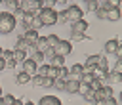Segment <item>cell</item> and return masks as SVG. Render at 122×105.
Wrapping results in <instances>:
<instances>
[{
    "label": "cell",
    "instance_id": "24",
    "mask_svg": "<svg viewBox=\"0 0 122 105\" xmlns=\"http://www.w3.org/2000/svg\"><path fill=\"white\" fill-rule=\"evenodd\" d=\"M11 52H13V59L17 63H23L27 59V52H21V50H11Z\"/></svg>",
    "mask_w": 122,
    "mask_h": 105
},
{
    "label": "cell",
    "instance_id": "4",
    "mask_svg": "<svg viewBox=\"0 0 122 105\" xmlns=\"http://www.w3.org/2000/svg\"><path fill=\"white\" fill-rule=\"evenodd\" d=\"M19 8H21L23 13H32V15H36L44 6H42V0H21V2H19Z\"/></svg>",
    "mask_w": 122,
    "mask_h": 105
},
{
    "label": "cell",
    "instance_id": "43",
    "mask_svg": "<svg viewBox=\"0 0 122 105\" xmlns=\"http://www.w3.org/2000/svg\"><path fill=\"white\" fill-rule=\"evenodd\" d=\"M2 57H4V59H11V57H13V52H11V50H2Z\"/></svg>",
    "mask_w": 122,
    "mask_h": 105
},
{
    "label": "cell",
    "instance_id": "6",
    "mask_svg": "<svg viewBox=\"0 0 122 105\" xmlns=\"http://www.w3.org/2000/svg\"><path fill=\"white\" fill-rule=\"evenodd\" d=\"M51 50H53L55 55H63V57H67V55L72 52V44H71L69 40H61V38H59V42H57Z\"/></svg>",
    "mask_w": 122,
    "mask_h": 105
},
{
    "label": "cell",
    "instance_id": "36",
    "mask_svg": "<svg viewBox=\"0 0 122 105\" xmlns=\"http://www.w3.org/2000/svg\"><path fill=\"white\" fill-rule=\"evenodd\" d=\"M42 78H44V76H40V74H32V76H30L32 86H42Z\"/></svg>",
    "mask_w": 122,
    "mask_h": 105
},
{
    "label": "cell",
    "instance_id": "2",
    "mask_svg": "<svg viewBox=\"0 0 122 105\" xmlns=\"http://www.w3.org/2000/svg\"><path fill=\"white\" fill-rule=\"evenodd\" d=\"M36 15H38V19L42 21L44 27H53L57 23V10L55 8H42Z\"/></svg>",
    "mask_w": 122,
    "mask_h": 105
},
{
    "label": "cell",
    "instance_id": "34",
    "mask_svg": "<svg viewBox=\"0 0 122 105\" xmlns=\"http://www.w3.org/2000/svg\"><path fill=\"white\" fill-rule=\"evenodd\" d=\"M13 99H15V97H13L11 94H2V103H4V105H11Z\"/></svg>",
    "mask_w": 122,
    "mask_h": 105
},
{
    "label": "cell",
    "instance_id": "8",
    "mask_svg": "<svg viewBox=\"0 0 122 105\" xmlns=\"http://www.w3.org/2000/svg\"><path fill=\"white\" fill-rule=\"evenodd\" d=\"M114 95V90H112V86L111 84H103L97 92H95V97H97V101H103V99H107V97H112Z\"/></svg>",
    "mask_w": 122,
    "mask_h": 105
},
{
    "label": "cell",
    "instance_id": "37",
    "mask_svg": "<svg viewBox=\"0 0 122 105\" xmlns=\"http://www.w3.org/2000/svg\"><path fill=\"white\" fill-rule=\"evenodd\" d=\"M109 8H122V0H105Z\"/></svg>",
    "mask_w": 122,
    "mask_h": 105
},
{
    "label": "cell",
    "instance_id": "29",
    "mask_svg": "<svg viewBox=\"0 0 122 105\" xmlns=\"http://www.w3.org/2000/svg\"><path fill=\"white\" fill-rule=\"evenodd\" d=\"M48 67H50V63H40V65L36 67V74H40V76H46V73H48Z\"/></svg>",
    "mask_w": 122,
    "mask_h": 105
},
{
    "label": "cell",
    "instance_id": "40",
    "mask_svg": "<svg viewBox=\"0 0 122 105\" xmlns=\"http://www.w3.org/2000/svg\"><path fill=\"white\" fill-rule=\"evenodd\" d=\"M4 61H6V69H15V67H17V61H15L13 57H11V59H4Z\"/></svg>",
    "mask_w": 122,
    "mask_h": 105
},
{
    "label": "cell",
    "instance_id": "28",
    "mask_svg": "<svg viewBox=\"0 0 122 105\" xmlns=\"http://www.w3.org/2000/svg\"><path fill=\"white\" fill-rule=\"evenodd\" d=\"M57 78H61V80H67L69 78V69L63 65V67H57Z\"/></svg>",
    "mask_w": 122,
    "mask_h": 105
},
{
    "label": "cell",
    "instance_id": "31",
    "mask_svg": "<svg viewBox=\"0 0 122 105\" xmlns=\"http://www.w3.org/2000/svg\"><path fill=\"white\" fill-rule=\"evenodd\" d=\"M101 86H103V82H101V80H99V78H93V80H92V82H90V86H88V88H90V90H92V92H97V90H99V88H101Z\"/></svg>",
    "mask_w": 122,
    "mask_h": 105
},
{
    "label": "cell",
    "instance_id": "12",
    "mask_svg": "<svg viewBox=\"0 0 122 105\" xmlns=\"http://www.w3.org/2000/svg\"><path fill=\"white\" fill-rule=\"evenodd\" d=\"M38 105H63V103H61V99H59L57 95L48 94V95H42V97H40Z\"/></svg>",
    "mask_w": 122,
    "mask_h": 105
},
{
    "label": "cell",
    "instance_id": "7",
    "mask_svg": "<svg viewBox=\"0 0 122 105\" xmlns=\"http://www.w3.org/2000/svg\"><path fill=\"white\" fill-rule=\"evenodd\" d=\"M38 31H34V29H27L25 32H23V38H25V42L29 44V50H36V40H38Z\"/></svg>",
    "mask_w": 122,
    "mask_h": 105
},
{
    "label": "cell",
    "instance_id": "15",
    "mask_svg": "<svg viewBox=\"0 0 122 105\" xmlns=\"http://www.w3.org/2000/svg\"><path fill=\"white\" fill-rule=\"evenodd\" d=\"M82 73H84V67H82L80 63H74V65L69 69V78H72V80H78Z\"/></svg>",
    "mask_w": 122,
    "mask_h": 105
},
{
    "label": "cell",
    "instance_id": "42",
    "mask_svg": "<svg viewBox=\"0 0 122 105\" xmlns=\"http://www.w3.org/2000/svg\"><path fill=\"white\" fill-rule=\"evenodd\" d=\"M103 105H118V101H116V99H114V95H112V97L103 99Z\"/></svg>",
    "mask_w": 122,
    "mask_h": 105
},
{
    "label": "cell",
    "instance_id": "49",
    "mask_svg": "<svg viewBox=\"0 0 122 105\" xmlns=\"http://www.w3.org/2000/svg\"><path fill=\"white\" fill-rule=\"evenodd\" d=\"M86 105H88V103H86Z\"/></svg>",
    "mask_w": 122,
    "mask_h": 105
},
{
    "label": "cell",
    "instance_id": "21",
    "mask_svg": "<svg viewBox=\"0 0 122 105\" xmlns=\"http://www.w3.org/2000/svg\"><path fill=\"white\" fill-rule=\"evenodd\" d=\"M107 10H109V6L103 2V4H99V8L95 10V15H97V19H105L107 17Z\"/></svg>",
    "mask_w": 122,
    "mask_h": 105
},
{
    "label": "cell",
    "instance_id": "44",
    "mask_svg": "<svg viewBox=\"0 0 122 105\" xmlns=\"http://www.w3.org/2000/svg\"><path fill=\"white\" fill-rule=\"evenodd\" d=\"M57 23H67V19H65V13H63V10H61V11H57Z\"/></svg>",
    "mask_w": 122,
    "mask_h": 105
},
{
    "label": "cell",
    "instance_id": "17",
    "mask_svg": "<svg viewBox=\"0 0 122 105\" xmlns=\"http://www.w3.org/2000/svg\"><path fill=\"white\" fill-rule=\"evenodd\" d=\"M95 69H99V71H103V73H107V71H109V59H107V55L99 53V59H97Z\"/></svg>",
    "mask_w": 122,
    "mask_h": 105
},
{
    "label": "cell",
    "instance_id": "26",
    "mask_svg": "<svg viewBox=\"0 0 122 105\" xmlns=\"http://www.w3.org/2000/svg\"><path fill=\"white\" fill-rule=\"evenodd\" d=\"M82 97H84V99L88 101V105H93V103L97 101V97H95V92H92V90H88V92H86V94H84Z\"/></svg>",
    "mask_w": 122,
    "mask_h": 105
},
{
    "label": "cell",
    "instance_id": "39",
    "mask_svg": "<svg viewBox=\"0 0 122 105\" xmlns=\"http://www.w3.org/2000/svg\"><path fill=\"white\" fill-rule=\"evenodd\" d=\"M51 84H53V78H50V76L42 78V88H51Z\"/></svg>",
    "mask_w": 122,
    "mask_h": 105
},
{
    "label": "cell",
    "instance_id": "46",
    "mask_svg": "<svg viewBox=\"0 0 122 105\" xmlns=\"http://www.w3.org/2000/svg\"><path fill=\"white\" fill-rule=\"evenodd\" d=\"M11 105H23V99H19V97H15V99H13V103H11Z\"/></svg>",
    "mask_w": 122,
    "mask_h": 105
},
{
    "label": "cell",
    "instance_id": "32",
    "mask_svg": "<svg viewBox=\"0 0 122 105\" xmlns=\"http://www.w3.org/2000/svg\"><path fill=\"white\" fill-rule=\"evenodd\" d=\"M44 25H42V21L38 19V15H34L32 17V21H30V29H34V31H38V29H42Z\"/></svg>",
    "mask_w": 122,
    "mask_h": 105
},
{
    "label": "cell",
    "instance_id": "10",
    "mask_svg": "<svg viewBox=\"0 0 122 105\" xmlns=\"http://www.w3.org/2000/svg\"><path fill=\"white\" fill-rule=\"evenodd\" d=\"M97 59H99V53H92V55H88L86 57V61H84V71H88V73H92L93 69H95V65H97Z\"/></svg>",
    "mask_w": 122,
    "mask_h": 105
},
{
    "label": "cell",
    "instance_id": "47",
    "mask_svg": "<svg viewBox=\"0 0 122 105\" xmlns=\"http://www.w3.org/2000/svg\"><path fill=\"white\" fill-rule=\"evenodd\" d=\"M23 105H34V103H32L30 99H29V101H23Z\"/></svg>",
    "mask_w": 122,
    "mask_h": 105
},
{
    "label": "cell",
    "instance_id": "20",
    "mask_svg": "<svg viewBox=\"0 0 122 105\" xmlns=\"http://www.w3.org/2000/svg\"><path fill=\"white\" fill-rule=\"evenodd\" d=\"M2 4L6 6V10L11 13V11H15L17 8H19V0H2Z\"/></svg>",
    "mask_w": 122,
    "mask_h": 105
},
{
    "label": "cell",
    "instance_id": "33",
    "mask_svg": "<svg viewBox=\"0 0 122 105\" xmlns=\"http://www.w3.org/2000/svg\"><path fill=\"white\" fill-rule=\"evenodd\" d=\"M51 88H55V90H61V92H63V88H65V80H61V78H53Z\"/></svg>",
    "mask_w": 122,
    "mask_h": 105
},
{
    "label": "cell",
    "instance_id": "27",
    "mask_svg": "<svg viewBox=\"0 0 122 105\" xmlns=\"http://www.w3.org/2000/svg\"><path fill=\"white\" fill-rule=\"evenodd\" d=\"M57 42H59V36H57V34H48V36H46V44H48V48H53Z\"/></svg>",
    "mask_w": 122,
    "mask_h": 105
},
{
    "label": "cell",
    "instance_id": "3",
    "mask_svg": "<svg viewBox=\"0 0 122 105\" xmlns=\"http://www.w3.org/2000/svg\"><path fill=\"white\" fill-rule=\"evenodd\" d=\"M63 13H65L67 23H74V21H78V19H84V10H82L80 6H76V4L67 6V8L63 10Z\"/></svg>",
    "mask_w": 122,
    "mask_h": 105
},
{
    "label": "cell",
    "instance_id": "1",
    "mask_svg": "<svg viewBox=\"0 0 122 105\" xmlns=\"http://www.w3.org/2000/svg\"><path fill=\"white\" fill-rule=\"evenodd\" d=\"M17 27V19L10 11H0V34H10Z\"/></svg>",
    "mask_w": 122,
    "mask_h": 105
},
{
    "label": "cell",
    "instance_id": "13",
    "mask_svg": "<svg viewBox=\"0 0 122 105\" xmlns=\"http://www.w3.org/2000/svg\"><path fill=\"white\" fill-rule=\"evenodd\" d=\"M120 17H122V11H120V8H109L107 10V21H112V23H116V21H120Z\"/></svg>",
    "mask_w": 122,
    "mask_h": 105
},
{
    "label": "cell",
    "instance_id": "19",
    "mask_svg": "<svg viewBox=\"0 0 122 105\" xmlns=\"http://www.w3.org/2000/svg\"><path fill=\"white\" fill-rule=\"evenodd\" d=\"M90 36L88 34H82V32H72L71 31V34H69V42L72 44V42H82V40H88Z\"/></svg>",
    "mask_w": 122,
    "mask_h": 105
},
{
    "label": "cell",
    "instance_id": "38",
    "mask_svg": "<svg viewBox=\"0 0 122 105\" xmlns=\"http://www.w3.org/2000/svg\"><path fill=\"white\" fill-rule=\"evenodd\" d=\"M112 73L122 74V59H116V63H114V67H112Z\"/></svg>",
    "mask_w": 122,
    "mask_h": 105
},
{
    "label": "cell",
    "instance_id": "48",
    "mask_svg": "<svg viewBox=\"0 0 122 105\" xmlns=\"http://www.w3.org/2000/svg\"><path fill=\"white\" fill-rule=\"evenodd\" d=\"M0 97H2V86H0Z\"/></svg>",
    "mask_w": 122,
    "mask_h": 105
},
{
    "label": "cell",
    "instance_id": "30",
    "mask_svg": "<svg viewBox=\"0 0 122 105\" xmlns=\"http://www.w3.org/2000/svg\"><path fill=\"white\" fill-rule=\"evenodd\" d=\"M112 82H122V74L109 71V84H112Z\"/></svg>",
    "mask_w": 122,
    "mask_h": 105
},
{
    "label": "cell",
    "instance_id": "11",
    "mask_svg": "<svg viewBox=\"0 0 122 105\" xmlns=\"http://www.w3.org/2000/svg\"><path fill=\"white\" fill-rule=\"evenodd\" d=\"M78 88H80V82H78V80L67 78V80H65V88H63V92H67V94H78Z\"/></svg>",
    "mask_w": 122,
    "mask_h": 105
},
{
    "label": "cell",
    "instance_id": "35",
    "mask_svg": "<svg viewBox=\"0 0 122 105\" xmlns=\"http://www.w3.org/2000/svg\"><path fill=\"white\" fill-rule=\"evenodd\" d=\"M46 76H50V78H57V67L50 65V67H48V73H46Z\"/></svg>",
    "mask_w": 122,
    "mask_h": 105
},
{
    "label": "cell",
    "instance_id": "18",
    "mask_svg": "<svg viewBox=\"0 0 122 105\" xmlns=\"http://www.w3.org/2000/svg\"><path fill=\"white\" fill-rule=\"evenodd\" d=\"M13 50H21V52H29V44L25 42V38H23V34H19V36H17V40H15V44H13Z\"/></svg>",
    "mask_w": 122,
    "mask_h": 105
},
{
    "label": "cell",
    "instance_id": "5",
    "mask_svg": "<svg viewBox=\"0 0 122 105\" xmlns=\"http://www.w3.org/2000/svg\"><path fill=\"white\" fill-rule=\"evenodd\" d=\"M116 53H122V46H120V40L118 38H111L103 44V55H116Z\"/></svg>",
    "mask_w": 122,
    "mask_h": 105
},
{
    "label": "cell",
    "instance_id": "16",
    "mask_svg": "<svg viewBox=\"0 0 122 105\" xmlns=\"http://www.w3.org/2000/svg\"><path fill=\"white\" fill-rule=\"evenodd\" d=\"M84 2V11H88V13H95V10L99 8V0H82Z\"/></svg>",
    "mask_w": 122,
    "mask_h": 105
},
{
    "label": "cell",
    "instance_id": "22",
    "mask_svg": "<svg viewBox=\"0 0 122 105\" xmlns=\"http://www.w3.org/2000/svg\"><path fill=\"white\" fill-rule=\"evenodd\" d=\"M92 80H93V74L88 73V71H84V73L80 74V78H78V82H80V84H86V86H90Z\"/></svg>",
    "mask_w": 122,
    "mask_h": 105
},
{
    "label": "cell",
    "instance_id": "9",
    "mask_svg": "<svg viewBox=\"0 0 122 105\" xmlns=\"http://www.w3.org/2000/svg\"><path fill=\"white\" fill-rule=\"evenodd\" d=\"M88 29H90V25H88L86 19H78V21L71 23V31H72V32H82V34H86Z\"/></svg>",
    "mask_w": 122,
    "mask_h": 105
},
{
    "label": "cell",
    "instance_id": "41",
    "mask_svg": "<svg viewBox=\"0 0 122 105\" xmlns=\"http://www.w3.org/2000/svg\"><path fill=\"white\" fill-rule=\"evenodd\" d=\"M42 53H44V59H51V57H53V55H55V53H53V50H51V48H46V50H44V52H42Z\"/></svg>",
    "mask_w": 122,
    "mask_h": 105
},
{
    "label": "cell",
    "instance_id": "45",
    "mask_svg": "<svg viewBox=\"0 0 122 105\" xmlns=\"http://www.w3.org/2000/svg\"><path fill=\"white\" fill-rule=\"evenodd\" d=\"M88 90H90V88H88L86 84H80V88H78V95H84V94H86Z\"/></svg>",
    "mask_w": 122,
    "mask_h": 105
},
{
    "label": "cell",
    "instance_id": "14",
    "mask_svg": "<svg viewBox=\"0 0 122 105\" xmlns=\"http://www.w3.org/2000/svg\"><path fill=\"white\" fill-rule=\"evenodd\" d=\"M36 67H38V65H36V63H34V61H32L30 57L23 61V73H27L29 76H32V74H36Z\"/></svg>",
    "mask_w": 122,
    "mask_h": 105
},
{
    "label": "cell",
    "instance_id": "23",
    "mask_svg": "<svg viewBox=\"0 0 122 105\" xmlns=\"http://www.w3.org/2000/svg\"><path fill=\"white\" fill-rule=\"evenodd\" d=\"M15 82H17V84H27V82H30V76H29L27 73L21 71V73L15 74Z\"/></svg>",
    "mask_w": 122,
    "mask_h": 105
},
{
    "label": "cell",
    "instance_id": "25",
    "mask_svg": "<svg viewBox=\"0 0 122 105\" xmlns=\"http://www.w3.org/2000/svg\"><path fill=\"white\" fill-rule=\"evenodd\" d=\"M50 65H53V67H63V65H65V57H63V55H53V57L50 59Z\"/></svg>",
    "mask_w": 122,
    "mask_h": 105
}]
</instances>
